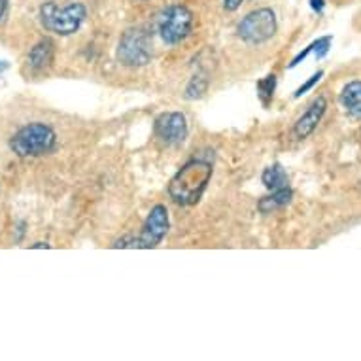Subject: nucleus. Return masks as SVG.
Segmentation results:
<instances>
[{"mask_svg":"<svg viewBox=\"0 0 361 361\" xmlns=\"http://www.w3.org/2000/svg\"><path fill=\"white\" fill-rule=\"evenodd\" d=\"M212 165L204 159L188 161L169 184V195L180 207H193L199 202L208 182L212 180Z\"/></svg>","mask_w":361,"mask_h":361,"instance_id":"nucleus-1","label":"nucleus"},{"mask_svg":"<svg viewBox=\"0 0 361 361\" xmlns=\"http://www.w3.org/2000/svg\"><path fill=\"white\" fill-rule=\"evenodd\" d=\"M57 137L46 123H29L21 127L10 140V148L18 157H38L54 152Z\"/></svg>","mask_w":361,"mask_h":361,"instance_id":"nucleus-2","label":"nucleus"},{"mask_svg":"<svg viewBox=\"0 0 361 361\" xmlns=\"http://www.w3.org/2000/svg\"><path fill=\"white\" fill-rule=\"evenodd\" d=\"M169 225H171V221H169V210L163 204H157L148 214V218H146V221L142 225V231L138 233V237H135V235H125V237L118 238L112 244V248H155L166 237Z\"/></svg>","mask_w":361,"mask_h":361,"instance_id":"nucleus-3","label":"nucleus"},{"mask_svg":"<svg viewBox=\"0 0 361 361\" xmlns=\"http://www.w3.org/2000/svg\"><path fill=\"white\" fill-rule=\"evenodd\" d=\"M87 18V10L82 2H72L68 6H57L55 2H46L40 8V21L44 29L59 36L74 35Z\"/></svg>","mask_w":361,"mask_h":361,"instance_id":"nucleus-4","label":"nucleus"},{"mask_svg":"<svg viewBox=\"0 0 361 361\" xmlns=\"http://www.w3.org/2000/svg\"><path fill=\"white\" fill-rule=\"evenodd\" d=\"M193 13L182 4H172L157 16V32L169 46H176L191 35Z\"/></svg>","mask_w":361,"mask_h":361,"instance_id":"nucleus-5","label":"nucleus"},{"mask_svg":"<svg viewBox=\"0 0 361 361\" xmlns=\"http://www.w3.org/2000/svg\"><path fill=\"white\" fill-rule=\"evenodd\" d=\"M118 59L121 65L137 68L152 61V38L146 30L129 29L123 32L118 46Z\"/></svg>","mask_w":361,"mask_h":361,"instance_id":"nucleus-6","label":"nucleus"},{"mask_svg":"<svg viewBox=\"0 0 361 361\" xmlns=\"http://www.w3.org/2000/svg\"><path fill=\"white\" fill-rule=\"evenodd\" d=\"M237 32L246 44L252 46L271 40L276 35V13L271 8L254 10L238 23Z\"/></svg>","mask_w":361,"mask_h":361,"instance_id":"nucleus-7","label":"nucleus"},{"mask_svg":"<svg viewBox=\"0 0 361 361\" xmlns=\"http://www.w3.org/2000/svg\"><path fill=\"white\" fill-rule=\"evenodd\" d=\"M155 138L165 146H178L188 137V119L182 112H165L155 119Z\"/></svg>","mask_w":361,"mask_h":361,"instance_id":"nucleus-8","label":"nucleus"},{"mask_svg":"<svg viewBox=\"0 0 361 361\" xmlns=\"http://www.w3.org/2000/svg\"><path fill=\"white\" fill-rule=\"evenodd\" d=\"M326 110H327V102L324 97L314 99L312 104H310V106L305 110V114H302L301 118L295 121V127H293V135H295V138L305 140V138L310 137V135L314 133V129H316L318 123L322 121V118H324Z\"/></svg>","mask_w":361,"mask_h":361,"instance_id":"nucleus-9","label":"nucleus"},{"mask_svg":"<svg viewBox=\"0 0 361 361\" xmlns=\"http://www.w3.org/2000/svg\"><path fill=\"white\" fill-rule=\"evenodd\" d=\"M54 42L51 40H40L38 44L32 46V49L27 55V65L35 72L46 71L51 63H54Z\"/></svg>","mask_w":361,"mask_h":361,"instance_id":"nucleus-10","label":"nucleus"},{"mask_svg":"<svg viewBox=\"0 0 361 361\" xmlns=\"http://www.w3.org/2000/svg\"><path fill=\"white\" fill-rule=\"evenodd\" d=\"M341 106L352 118H361V82L346 83L341 91Z\"/></svg>","mask_w":361,"mask_h":361,"instance_id":"nucleus-11","label":"nucleus"},{"mask_svg":"<svg viewBox=\"0 0 361 361\" xmlns=\"http://www.w3.org/2000/svg\"><path fill=\"white\" fill-rule=\"evenodd\" d=\"M291 197H293V191L290 188H282V190H274L271 195L263 197L259 202H257V210L261 214H271L274 210H279V208L286 207L288 202L291 201Z\"/></svg>","mask_w":361,"mask_h":361,"instance_id":"nucleus-12","label":"nucleus"},{"mask_svg":"<svg viewBox=\"0 0 361 361\" xmlns=\"http://www.w3.org/2000/svg\"><path fill=\"white\" fill-rule=\"evenodd\" d=\"M261 182L265 184L267 190H282V188H288V172L284 171V166L274 163V165L267 166L263 171Z\"/></svg>","mask_w":361,"mask_h":361,"instance_id":"nucleus-13","label":"nucleus"},{"mask_svg":"<svg viewBox=\"0 0 361 361\" xmlns=\"http://www.w3.org/2000/svg\"><path fill=\"white\" fill-rule=\"evenodd\" d=\"M274 89H276V76H267L257 82V97L263 102V106H269V102L273 101Z\"/></svg>","mask_w":361,"mask_h":361,"instance_id":"nucleus-14","label":"nucleus"},{"mask_svg":"<svg viewBox=\"0 0 361 361\" xmlns=\"http://www.w3.org/2000/svg\"><path fill=\"white\" fill-rule=\"evenodd\" d=\"M208 89V80L204 76H195L191 78V82L188 83V87H185V99L188 101H197V99H201L204 93H207Z\"/></svg>","mask_w":361,"mask_h":361,"instance_id":"nucleus-15","label":"nucleus"},{"mask_svg":"<svg viewBox=\"0 0 361 361\" xmlns=\"http://www.w3.org/2000/svg\"><path fill=\"white\" fill-rule=\"evenodd\" d=\"M331 42H333V36H322V38L312 42V54L316 55V59L326 57L329 48H331Z\"/></svg>","mask_w":361,"mask_h":361,"instance_id":"nucleus-16","label":"nucleus"},{"mask_svg":"<svg viewBox=\"0 0 361 361\" xmlns=\"http://www.w3.org/2000/svg\"><path fill=\"white\" fill-rule=\"evenodd\" d=\"M322 76H324V72H322V71H320V72H316L314 76H310V80H307V82L302 83L301 87H299V89H297V91H295V99H299V97L305 95L307 91H310V89H312L314 85H316V83L320 82Z\"/></svg>","mask_w":361,"mask_h":361,"instance_id":"nucleus-17","label":"nucleus"},{"mask_svg":"<svg viewBox=\"0 0 361 361\" xmlns=\"http://www.w3.org/2000/svg\"><path fill=\"white\" fill-rule=\"evenodd\" d=\"M243 4V0H224V8L225 10H229V12H235L238 10Z\"/></svg>","mask_w":361,"mask_h":361,"instance_id":"nucleus-18","label":"nucleus"},{"mask_svg":"<svg viewBox=\"0 0 361 361\" xmlns=\"http://www.w3.org/2000/svg\"><path fill=\"white\" fill-rule=\"evenodd\" d=\"M310 6H312L314 12L322 13V12H324V6H326V2H324V0H310Z\"/></svg>","mask_w":361,"mask_h":361,"instance_id":"nucleus-19","label":"nucleus"},{"mask_svg":"<svg viewBox=\"0 0 361 361\" xmlns=\"http://www.w3.org/2000/svg\"><path fill=\"white\" fill-rule=\"evenodd\" d=\"M6 10H8V0H0V19L4 18Z\"/></svg>","mask_w":361,"mask_h":361,"instance_id":"nucleus-20","label":"nucleus"},{"mask_svg":"<svg viewBox=\"0 0 361 361\" xmlns=\"http://www.w3.org/2000/svg\"><path fill=\"white\" fill-rule=\"evenodd\" d=\"M30 248H49V244L48 243H36V244H32Z\"/></svg>","mask_w":361,"mask_h":361,"instance_id":"nucleus-21","label":"nucleus"},{"mask_svg":"<svg viewBox=\"0 0 361 361\" xmlns=\"http://www.w3.org/2000/svg\"><path fill=\"white\" fill-rule=\"evenodd\" d=\"M8 68V63L6 61H0V72H4Z\"/></svg>","mask_w":361,"mask_h":361,"instance_id":"nucleus-22","label":"nucleus"}]
</instances>
